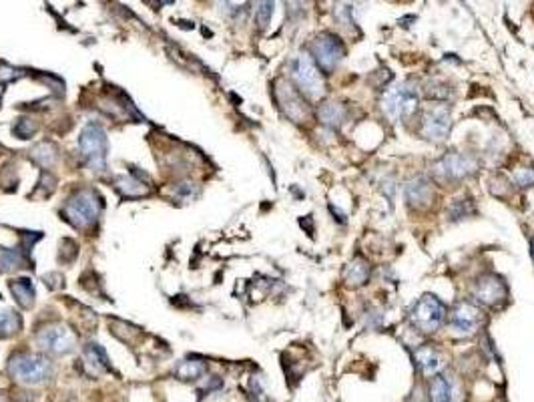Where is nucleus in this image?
<instances>
[{"mask_svg":"<svg viewBox=\"0 0 534 402\" xmlns=\"http://www.w3.org/2000/svg\"><path fill=\"white\" fill-rule=\"evenodd\" d=\"M446 320V306L442 304L438 298L426 294L422 296L416 306L410 312V322L412 326L422 334H432L440 328Z\"/></svg>","mask_w":534,"mask_h":402,"instance_id":"f257e3e1","label":"nucleus"},{"mask_svg":"<svg viewBox=\"0 0 534 402\" xmlns=\"http://www.w3.org/2000/svg\"><path fill=\"white\" fill-rule=\"evenodd\" d=\"M101 213V201L96 193L91 190H83L74 193L65 205V217L74 228H87L96 221Z\"/></svg>","mask_w":534,"mask_h":402,"instance_id":"f03ea898","label":"nucleus"},{"mask_svg":"<svg viewBox=\"0 0 534 402\" xmlns=\"http://www.w3.org/2000/svg\"><path fill=\"white\" fill-rule=\"evenodd\" d=\"M291 77L303 95L309 99H320L324 95V79L309 54L302 52L291 61Z\"/></svg>","mask_w":534,"mask_h":402,"instance_id":"7ed1b4c3","label":"nucleus"},{"mask_svg":"<svg viewBox=\"0 0 534 402\" xmlns=\"http://www.w3.org/2000/svg\"><path fill=\"white\" fill-rule=\"evenodd\" d=\"M416 109H418V93L408 85L392 87L382 99V111L388 119H408Z\"/></svg>","mask_w":534,"mask_h":402,"instance_id":"20e7f679","label":"nucleus"},{"mask_svg":"<svg viewBox=\"0 0 534 402\" xmlns=\"http://www.w3.org/2000/svg\"><path fill=\"white\" fill-rule=\"evenodd\" d=\"M10 372L19 382L34 386V384L45 382L50 376V364L45 358H39V356L19 354L10 362Z\"/></svg>","mask_w":534,"mask_h":402,"instance_id":"39448f33","label":"nucleus"},{"mask_svg":"<svg viewBox=\"0 0 534 402\" xmlns=\"http://www.w3.org/2000/svg\"><path fill=\"white\" fill-rule=\"evenodd\" d=\"M79 147L83 155L89 159V163L96 171L105 169V159H107V135L99 125H87L79 137Z\"/></svg>","mask_w":534,"mask_h":402,"instance_id":"423d86ee","label":"nucleus"},{"mask_svg":"<svg viewBox=\"0 0 534 402\" xmlns=\"http://www.w3.org/2000/svg\"><path fill=\"white\" fill-rule=\"evenodd\" d=\"M309 52H311L314 61L318 63V67L322 71L331 72L340 65V61L344 59V45H342V41L338 37L325 32V34H320L311 43Z\"/></svg>","mask_w":534,"mask_h":402,"instance_id":"0eeeda50","label":"nucleus"},{"mask_svg":"<svg viewBox=\"0 0 534 402\" xmlns=\"http://www.w3.org/2000/svg\"><path fill=\"white\" fill-rule=\"evenodd\" d=\"M37 344L48 354H69L74 348V336L65 326H48L37 336Z\"/></svg>","mask_w":534,"mask_h":402,"instance_id":"6e6552de","label":"nucleus"},{"mask_svg":"<svg viewBox=\"0 0 534 402\" xmlns=\"http://www.w3.org/2000/svg\"><path fill=\"white\" fill-rule=\"evenodd\" d=\"M472 296L482 306H498L506 298V288L498 276L488 274L476 282L474 290H472Z\"/></svg>","mask_w":534,"mask_h":402,"instance_id":"1a4fd4ad","label":"nucleus"},{"mask_svg":"<svg viewBox=\"0 0 534 402\" xmlns=\"http://www.w3.org/2000/svg\"><path fill=\"white\" fill-rule=\"evenodd\" d=\"M474 171H476V161L464 153H448L436 165V173L444 179H462Z\"/></svg>","mask_w":534,"mask_h":402,"instance_id":"9d476101","label":"nucleus"},{"mask_svg":"<svg viewBox=\"0 0 534 402\" xmlns=\"http://www.w3.org/2000/svg\"><path fill=\"white\" fill-rule=\"evenodd\" d=\"M452 127V115L448 109L444 107H436L432 111H428L424 115V125H422V133L432 139V141H442L446 139V135L450 133Z\"/></svg>","mask_w":534,"mask_h":402,"instance_id":"9b49d317","label":"nucleus"},{"mask_svg":"<svg viewBox=\"0 0 534 402\" xmlns=\"http://www.w3.org/2000/svg\"><path fill=\"white\" fill-rule=\"evenodd\" d=\"M278 99L281 109H283V113L289 119H294L296 123H303V121L307 119V115H309V111H307L303 99L294 91V87H289V85H285V83H279Z\"/></svg>","mask_w":534,"mask_h":402,"instance_id":"f8f14e48","label":"nucleus"},{"mask_svg":"<svg viewBox=\"0 0 534 402\" xmlns=\"http://www.w3.org/2000/svg\"><path fill=\"white\" fill-rule=\"evenodd\" d=\"M482 322V316H480V310L468 302H460L458 306L454 308L452 316H450V324L452 328L460 334H472L480 326Z\"/></svg>","mask_w":534,"mask_h":402,"instance_id":"ddd939ff","label":"nucleus"},{"mask_svg":"<svg viewBox=\"0 0 534 402\" xmlns=\"http://www.w3.org/2000/svg\"><path fill=\"white\" fill-rule=\"evenodd\" d=\"M406 199L412 208H424L432 199V185L426 177H414L406 183Z\"/></svg>","mask_w":534,"mask_h":402,"instance_id":"4468645a","label":"nucleus"},{"mask_svg":"<svg viewBox=\"0 0 534 402\" xmlns=\"http://www.w3.org/2000/svg\"><path fill=\"white\" fill-rule=\"evenodd\" d=\"M416 364H418L420 372L424 376H434V374H438V370L442 368V358L432 348L424 346V348H420L418 352H416Z\"/></svg>","mask_w":534,"mask_h":402,"instance_id":"2eb2a0df","label":"nucleus"},{"mask_svg":"<svg viewBox=\"0 0 534 402\" xmlns=\"http://www.w3.org/2000/svg\"><path fill=\"white\" fill-rule=\"evenodd\" d=\"M10 292H12V296L17 298L19 306H23V308L32 306V302H34V288H32V284H30V280L21 278V280L10 282Z\"/></svg>","mask_w":534,"mask_h":402,"instance_id":"dca6fc26","label":"nucleus"},{"mask_svg":"<svg viewBox=\"0 0 534 402\" xmlns=\"http://www.w3.org/2000/svg\"><path fill=\"white\" fill-rule=\"evenodd\" d=\"M320 115V121L324 125H329V127H338L342 125V121L346 119V111L340 103H324L318 111Z\"/></svg>","mask_w":534,"mask_h":402,"instance_id":"f3484780","label":"nucleus"},{"mask_svg":"<svg viewBox=\"0 0 534 402\" xmlns=\"http://www.w3.org/2000/svg\"><path fill=\"white\" fill-rule=\"evenodd\" d=\"M368 280H370V265L364 260L353 261L348 268V272H346V282H348V285H351V288L364 285Z\"/></svg>","mask_w":534,"mask_h":402,"instance_id":"a211bd4d","label":"nucleus"},{"mask_svg":"<svg viewBox=\"0 0 534 402\" xmlns=\"http://www.w3.org/2000/svg\"><path fill=\"white\" fill-rule=\"evenodd\" d=\"M430 399L432 401H452V384L446 376H436L430 384Z\"/></svg>","mask_w":534,"mask_h":402,"instance_id":"6ab92c4d","label":"nucleus"},{"mask_svg":"<svg viewBox=\"0 0 534 402\" xmlns=\"http://www.w3.org/2000/svg\"><path fill=\"white\" fill-rule=\"evenodd\" d=\"M175 374L181 380H195L201 379L205 374V364L203 362H195V360H187L181 362L175 370Z\"/></svg>","mask_w":534,"mask_h":402,"instance_id":"aec40b11","label":"nucleus"},{"mask_svg":"<svg viewBox=\"0 0 534 402\" xmlns=\"http://www.w3.org/2000/svg\"><path fill=\"white\" fill-rule=\"evenodd\" d=\"M85 356H87V362L94 368V372H103V370H109V360H107V354L99 348V344H91L87 350H85Z\"/></svg>","mask_w":534,"mask_h":402,"instance_id":"412c9836","label":"nucleus"},{"mask_svg":"<svg viewBox=\"0 0 534 402\" xmlns=\"http://www.w3.org/2000/svg\"><path fill=\"white\" fill-rule=\"evenodd\" d=\"M19 328H21V318L14 312H10V310L0 312V338L14 334Z\"/></svg>","mask_w":534,"mask_h":402,"instance_id":"4be33fe9","label":"nucleus"},{"mask_svg":"<svg viewBox=\"0 0 534 402\" xmlns=\"http://www.w3.org/2000/svg\"><path fill=\"white\" fill-rule=\"evenodd\" d=\"M274 6H276L274 0H257L256 19L257 24H259L261 28H265V26L269 24V21H271V17H274Z\"/></svg>","mask_w":534,"mask_h":402,"instance_id":"5701e85b","label":"nucleus"},{"mask_svg":"<svg viewBox=\"0 0 534 402\" xmlns=\"http://www.w3.org/2000/svg\"><path fill=\"white\" fill-rule=\"evenodd\" d=\"M514 183L520 185V188H531V185H534V169H531V167L518 169V171L514 173Z\"/></svg>","mask_w":534,"mask_h":402,"instance_id":"b1692460","label":"nucleus"},{"mask_svg":"<svg viewBox=\"0 0 534 402\" xmlns=\"http://www.w3.org/2000/svg\"><path fill=\"white\" fill-rule=\"evenodd\" d=\"M48 147H50V145H41V147H37V149L32 151V157H34L37 161H41L43 165L50 167L52 165V161H54V153H47Z\"/></svg>","mask_w":534,"mask_h":402,"instance_id":"393cba45","label":"nucleus"},{"mask_svg":"<svg viewBox=\"0 0 534 402\" xmlns=\"http://www.w3.org/2000/svg\"><path fill=\"white\" fill-rule=\"evenodd\" d=\"M37 131V125L34 123H28V119H21L14 127V133L21 137V139H28L32 133Z\"/></svg>","mask_w":534,"mask_h":402,"instance_id":"a878e982","label":"nucleus"},{"mask_svg":"<svg viewBox=\"0 0 534 402\" xmlns=\"http://www.w3.org/2000/svg\"><path fill=\"white\" fill-rule=\"evenodd\" d=\"M533 260H534V241H533Z\"/></svg>","mask_w":534,"mask_h":402,"instance_id":"bb28decb","label":"nucleus"}]
</instances>
